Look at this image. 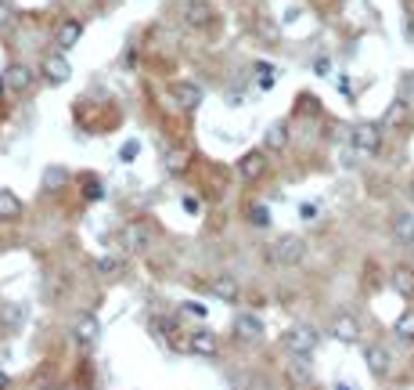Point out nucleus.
<instances>
[{
	"label": "nucleus",
	"mask_w": 414,
	"mask_h": 390,
	"mask_svg": "<svg viewBox=\"0 0 414 390\" xmlns=\"http://www.w3.org/2000/svg\"><path fill=\"white\" fill-rule=\"evenodd\" d=\"M98 336H101V322L94 318L90 311H80L73 318V340L80 347H94V343H98Z\"/></svg>",
	"instance_id": "0eeeda50"
},
{
	"label": "nucleus",
	"mask_w": 414,
	"mask_h": 390,
	"mask_svg": "<svg viewBox=\"0 0 414 390\" xmlns=\"http://www.w3.org/2000/svg\"><path fill=\"white\" fill-rule=\"evenodd\" d=\"M8 18H11V8H8V4H0V25H4Z\"/></svg>",
	"instance_id": "72a5a7b5"
},
{
	"label": "nucleus",
	"mask_w": 414,
	"mask_h": 390,
	"mask_svg": "<svg viewBox=\"0 0 414 390\" xmlns=\"http://www.w3.org/2000/svg\"><path fill=\"white\" fill-rule=\"evenodd\" d=\"M393 238L403 246H414V214L410 209H400V214L393 217Z\"/></svg>",
	"instance_id": "a211bd4d"
},
{
	"label": "nucleus",
	"mask_w": 414,
	"mask_h": 390,
	"mask_svg": "<svg viewBox=\"0 0 414 390\" xmlns=\"http://www.w3.org/2000/svg\"><path fill=\"white\" fill-rule=\"evenodd\" d=\"M332 336H335L339 343H346V347H353V343H360V336H364V325H360V318H357L353 311H339V315L332 318Z\"/></svg>",
	"instance_id": "39448f33"
},
{
	"label": "nucleus",
	"mask_w": 414,
	"mask_h": 390,
	"mask_svg": "<svg viewBox=\"0 0 414 390\" xmlns=\"http://www.w3.org/2000/svg\"><path fill=\"white\" fill-rule=\"evenodd\" d=\"M389 286L396 296H403L407 304H414V264H396L393 275H389Z\"/></svg>",
	"instance_id": "f8f14e48"
},
{
	"label": "nucleus",
	"mask_w": 414,
	"mask_h": 390,
	"mask_svg": "<svg viewBox=\"0 0 414 390\" xmlns=\"http://www.w3.org/2000/svg\"><path fill=\"white\" fill-rule=\"evenodd\" d=\"M22 199L11 188H0V221H18L22 217Z\"/></svg>",
	"instance_id": "6ab92c4d"
},
{
	"label": "nucleus",
	"mask_w": 414,
	"mask_h": 390,
	"mask_svg": "<svg viewBox=\"0 0 414 390\" xmlns=\"http://www.w3.org/2000/svg\"><path fill=\"white\" fill-rule=\"evenodd\" d=\"M263 148L267 152H284V148H289V123H284V119H274V123L267 127Z\"/></svg>",
	"instance_id": "dca6fc26"
},
{
	"label": "nucleus",
	"mask_w": 414,
	"mask_h": 390,
	"mask_svg": "<svg viewBox=\"0 0 414 390\" xmlns=\"http://www.w3.org/2000/svg\"><path fill=\"white\" fill-rule=\"evenodd\" d=\"M163 163H166V170L180 173V170H184V163H187V156H184V152H166V156H163Z\"/></svg>",
	"instance_id": "cd10ccee"
},
{
	"label": "nucleus",
	"mask_w": 414,
	"mask_h": 390,
	"mask_svg": "<svg viewBox=\"0 0 414 390\" xmlns=\"http://www.w3.org/2000/svg\"><path fill=\"white\" fill-rule=\"evenodd\" d=\"M22 322H25V311H22L18 304H8V307H4V325H8V329H22Z\"/></svg>",
	"instance_id": "393cba45"
},
{
	"label": "nucleus",
	"mask_w": 414,
	"mask_h": 390,
	"mask_svg": "<svg viewBox=\"0 0 414 390\" xmlns=\"http://www.w3.org/2000/svg\"><path fill=\"white\" fill-rule=\"evenodd\" d=\"M393 333L400 343H414V307H407L396 322H393Z\"/></svg>",
	"instance_id": "412c9836"
},
{
	"label": "nucleus",
	"mask_w": 414,
	"mask_h": 390,
	"mask_svg": "<svg viewBox=\"0 0 414 390\" xmlns=\"http://www.w3.org/2000/svg\"><path fill=\"white\" fill-rule=\"evenodd\" d=\"M137 156H141V141H126V145L119 148V159H123V163H134Z\"/></svg>",
	"instance_id": "bb28decb"
},
{
	"label": "nucleus",
	"mask_w": 414,
	"mask_h": 390,
	"mask_svg": "<svg viewBox=\"0 0 414 390\" xmlns=\"http://www.w3.org/2000/svg\"><path fill=\"white\" fill-rule=\"evenodd\" d=\"M206 293L216 296V300H224V304H238V300H242V286H238L234 275H213L206 282Z\"/></svg>",
	"instance_id": "1a4fd4ad"
},
{
	"label": "nucleus",
	"mask_w": 414,
	"mask_h": 390,
	"mask_svg": "<svg viewBox=\"0 0 414 390\" xmlns=\"http://www.w3.org/2000/svg\"><path fill=\"white\" fill-rule=\"evenodd\" d=\"M40 73H44V80H47L51 87H61V83H69V76H73V66H69L65 51H58V54H47L44 62H40Z\"/></svg>",
	"instance_id": "423d86ee"
},
{
	"label": "nucleus",
	"mask_w": 414,
	"mask_h": 390,
	"mask_svg": "<svg viewBox=\"0 0 414 390\" xmlns=\"http://www.w3.org/2000/svg\"><path fill=\"white\" fill-rule=\"evenodd\" d=\"M80 40H83V22L80 18H65L58 25V33H54V47L58 51H73Z\"/></svg>",
	"instance_id": "ddd939ff"
},
{
	"label": "nucleus",
	"mask_w": 414,
	"mask_h": 390,
	"mask_svg": "<svg viewBox=\"0 0 414 390\" xmlns=\"http://www.w3.org/2000/svg\"><path fill=\"white\" fill-rule=\"evenodd\" d=\"M245 221H249L252 228H267V224H270V209H267L263 202H252V206H245Z\"/></svg>",
	"instance_id": "b1692460"
},
{
	"label": "nucleus",
	"mask_w": 414,
	"mask_h": 390,
	"mask_svg": "<svg viewBox=\"0 0 414 390\" xmlns=\"http://www.w3.org/2000/svg\"><path fill=\"white\" fill-rule=\"evenodd\" d=\"M231 336H234L238 343H260V340L267 336V325H263V318H260V315H252V311H238V315H234V322H231Z\"/></svg>",
	"instance_id": "20e7f679"
},
{
	"label": "nucleus",
	"mask_w": 414,
	"mask_h": 390,
	"mask_svg": "<svg viewBox=\"0 0 414 390\" xmlns=\"http://www.w3.org/2000/svg\"><path fill=\"white\" fill-rule=\"evenodd\" d=\"M299 217L310 224V221H317V217H321V202H303L299 206Z\"/></svg>",
	"instance_id": "c85d7f7f"
},
{
	"label": "nucleus",
	"mask_w": 414,
	"mask_h": 390,
	"mask_svg": "<svg viewBox=\"0 0 414 390\" xmlns=\"http://www.w3.org/2000/svg\"><path fill=\"white\" fill-rule=\"evenodd\" d=\"M184 22L195 25V29H206L213 22V8L206 4V0H187L184 4Z\"/></svg>",
	"instance_id": "f3484780"
},
{
	"label": "nucleus",
	"mask_w": 414,
	"mask_h": 390,
	"mask_svg": "<svg viewBox=\"0 0 414 390\" xmlns=\"http://www.w3.org/2000/svg\"><path fill=\"white\" fill-rule=\"evenodd\" d=\"M94 272H98L101 279H108V282H115V279L123 275V260H119V257H112V253H105V257L94 260Z\"/></svg>",
	"instance_id": "aec40b11"
},
{
	"label": "nucleus",
	"mask_w": 414,
	"mask_h": 390,
	"mask_svg": "<svg viewBox=\"0 0 414 390\" xmlns=\"http://www.w3.org/2000/svg\"><path fill=\"white\" fill-rule=\"evenodd\" d=\"M238 177H242V181H260V177L267 173V148H252V152H245L242 159H238Z\"/></svg>",
	"instance_id": "6e6552de"
},
{
	"label": "nucleus",
	"mask_w": 414,
	"mask_h": 390,
	"mask_svg": "<svg viewBox=\"0 0 414 390\" xmlns=\"http://www.w3.org/2000/svg\"><path fill=\"white\" fill-rule=\"evenodd\" d=\"M364 365H368V372L371 376H378V379H386L389 376V369H393V354L382 347V343H371L368 351H364Z\"/></svg>",
	"instance_id": "9b49d317"
},
{
	"label": "nucleus",
	"mask_w": 414,
	"mask_h": 390,
	"mask_svg": "<svg viewBox=\"0 0 414 390\" xmlns=\"http://www.w3.org/2000/svg\"><path fill=\"white\" fill-rule=\"evenodd\" d=\"M281 347H284V354H289V358H310V362H313L317 347H321V333H317L313 325L299 322V325H292V329H284Z\"/></svg>",
	"instance_id": "f257e3e1"
},
{
	"label": "nucleus",
	"mask_w": 414,
	"mask_h": 390,
	"mask_svg": "<svg viewBox=\"0 0 414 390\" xmlns=\"http://www.w3.org/2000/svg\"><path fill=\"white\" fill-rule=\"evenodd\" d=\"M187 354L195 358H216L220 354V336L213 329H195V333L187 336Z\"/></svg>",
	"instance_id": "9d476101"
},
{
	"label": "nucleus",
	"mask_w": 414,
	"mask_h": 390,
	"mask_svg": "<svg viewBox=\"0 0 414 390\" xmlns=\"http://www.w3.org/2000/svg\"><path fill=\"white\" fill-rule=\"evenodd\" d=\"M4 83H8V91H11V95H22V91H29V87H33V69L22 66V62H15V66H8Z\"/></svg>",
	"instance_id": "4468645a"
},
{
	"label": "nucleus",
	"mask_w": 414,
	"mask_h": 390,
	"mask_svg": "<svg viewBox=\"0 0 414 390\" xmlns=\"http://www.w3.org/2000/svg\"><path fill=\"white\" fill-rule=\"evenodd\" d=\"M180 206H184V214H191V217H199V214H202V199H199V195H184V202H180Z\"/></svg>",
	"instance_id": "c756f323"
},
{
	"label": "nucleus",
	"mask_w": 414,
	"mask_h": 390,
	"mask_svg": "<svg viewBox=\"0 0 414 390\" xmlns=\"http://www.w3.org/2000/svg\"><path fill=\"white\" fill-rule=\"evenodd\" d=\"M126 246H130V250H144L148 246L144 228H126Z\"/></svg>",
	"instance_id": "a878e982"
},
{
	"label": "nucleus",
	"mask_w": 414,
	"mask_h": 390,
	"mask_svg": "<svg viewBox=\"0 0 414 390\" xmlns=\"http://www.w3.org/2000/svg\"><path fill=\"white\" fill-rule=\"evenodd\" d=\"M0 390H11V376L4 369H0Z\"/></svg>",
	"instance_id": "473e14b6"
},
{
	"label": "nucleus",
	"mask_w": 414,
	"mask_h": 390,
	"mask_svg": "<svg viewBox=\"0 0 414 390\" xmlns=\"http://www.w3.org/2000/svg\"><path fill=\"white\" fill-rule=\"evenodd\" d=\"M180 311H184V315H187V318H199V322H202V318H206V307H202V304H195V300H187V304H184V307H180Z\"/></svg>",
	"instance_id": "7c9ffc66"
},
{
	"label": "nucleus",
	"mask_w": 414,
	"mask_h": 390,
	"mask_svg": "<svg viewBox=\"0 0 414 390\" xmlns=\"http://www.w3.org/2000/svg\"><path fill=\"white\" fill-rule=\"evenodd\" d=\"M313 73H317V76H328V58H317V62H313Z\"/></svg>",
	"instance_id": "2f4dec72"
},
{
	"label": "nucleus",
	"mask_w": 414,
	"mask_h": 390,
	"mask_svg": "<svg viewBox=\"0 0 414 390\" xmlns=\"http://www.w3.org/2000/svg\"><path fill=\"white\" fill-rule=\"evenodd\" d=\"M382 123H375V119H360V123H353V130H349V145H353L357 156H378L382 152Z\"/></svg>",
	"instance_id": "7ed1b4c3"
},
{
	"label": "nucleus",
	"mask_w": 414,
	"mask_h": 390,
	"mask_svg": "<svg viewBox=\"0 0 414 390\" xmlns=\"http://www.w3.org/2000/svg\"><path fill=\"white\" fill-rule=\"evenodd\" d=\"M410 199H414V181H410Z\"/></svg>",
	"instance_id": "f704fd0d"
},
{
	"label": "nucleus",
	"mask_w": 414,
	"mask_h": 390,
	"mask_svg": "<svg viewBox=\"0 0 414 390\" xmlns=\"http://www.w3.org/2000/svg\"><path fill=\"white\" fill-rule=\"evenodd\" d=\"M306 260V243L299 235H281L267 250V264L270 267H299Z\"/></svg>",
	"instance_id": "f03ea898"
},
{
	"label": "nucleus",
	"mask_w": 414,
	"mask_h": 390,
	"mask_svg": "<svg viewBox=\"0 0 414 390\" xmlns=\"http://www.w3.org/2000/svg\"><path fill=\"white\" fill-rule=\"evenodd\" d=\"M284 376H289L292 386H310L313 383V369H310V358H289V365H284Z\"/></svg>",
	"instance_id": "2eb2a0df"
},
{
	"label": "nucleus",
	"mask_w": 414,
	"mask_h": 390,
	"mask_svg": "<svg viewBox=\"0 0 414 390\" xmlns=\"http://www.w3.org/2000/svg\"><path fill=\"white\" fill-rule=\"evenodd\" d=\"M65 185H69V170L65 166H47L44 170V188L47 192H61Z\"/></svg>",
	"instance_id": "5701e85b"
},
{
	"label": "nucleus",
	"mask_w": 414,
	"mask_h": 390,
	"mask_svg": "<svg viewBox=\"0 0 414 390\" xmlns=\"http://www.w3.org/2000/svg\"><path fill=\"white\" fill-rule=\"evenodd\" d=\"M177 102H180L184 109H199V105H202V87H199V83H180V87H177Z\"/></svg>",
	"instance_id": "4be33fe9"
}]
</instances>
